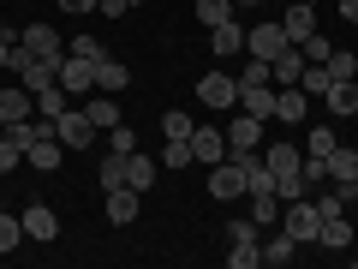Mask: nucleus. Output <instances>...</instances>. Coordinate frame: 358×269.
I'll return each instance as SVG.
<instances>
[{
	"mask_svg": "<svg viewBox=\"0 0 358 269\" xmlns=\"http://www.w3.org/2000/svg\"><path fill=\"white\" fill-rule=\"evenodd\" d=\"M227 150H263V120L227 114Z\"/></svg>",
	"mask_w": 358,
	"mask_h": 269,
	"instance_id": "9b49d317",
	"label": "nucleus"
},
{
	"mask_svg": "<svg viewBox=\"0 0 358 269\" xmlns=\"http://www.w3.org/2000/svg\"><path fill=\"white\" fill-rule=\"evenodd\" d=\"M108 150H120V156H131V150H138V132H131L126 120H120V126L108 132Z\"/></svg>",
	"mask_w": 358,
	"mask_h": 269,
	"instance_id": "a19ab883",
	"label": "nucleus"
},
{
	"mask_svg": "<svg viewBox=\"0 0 358 269\" xmlns=\"http://www.w3.org/2000/svg\"><path fill=\"white\" fill-rule=\"evenodd\" d=\"M329 179H334V186H352V179H358V150L334 144V156H329Z\"/></svg>",
	"mask_w": 358,
	"mask_h": 269,
	"instance_id": "393cba45",
	"label": "nucleus"
},
{
	"mask_svg": "<svg viewBox=\"0 0 358 269\" xmlns=\"http://www.w3.org/2000/svg\"><path fill=\"white\" fill-rule=\"evenodd\" d=\"M334 144H341V138H334V126H310L305 156H322V162H329V156H334Z\"/></svg>",
	"mask_w": 358,
	"mask_h": 269,
	"instance_id": "f704fd0d",
	"label": "nucleus"
},
{
	"mask_svg": "<svg viewBox=\"0 0 358 269\" xmlns=\"http://www.w3.org/2000/svg\"><path fill=\"white\" fill-rule=\"evenodd\" d=\"M18 42H24L36 60H66V36L54 25H30V30H18Z\"/></svg>",
	"mask_w": 358,
	"mask_h": 269,
	"instance_id": "423d86ee",
	"label": "nucleus"
},
{
	"mask_svg": "<svg viewBox=\"0 0 358 269\" xmlns=\"http://www.w3.org/2000/svg\"><path fill=\"white\" fill-rule=\"evenodd\" d=\"M341 18H352V25H358V0H341Z\"/></svg>",
	"mask_w": 358,
	"mask_h": 269,
	"instance_id": "a18cd8bd",
	"label": "nucleus"
},
{
	"mask_svg": "<svg viewBox=\"0 0 358 269\" xmlns=\"http://www.w3.org/2000/svg\"><path fill=\"white\" fill-rule=\"evenodd\" d=\"M268 72H275V84H299V72H305V48H299V42H287V48L268 60Z\"/></svg>",
	"mask_w": 358,
	"mask_h": 269,
	"instance_id": "a211bd4d",
	"label": "nucleus"
},
{
	"mask_svg": "<svg viewBox=\"0 0 358 269\" xmlns=\"http://www.w3.org/2000/svg\"><path fill=\"white\" fill-rule=\"evenodd\" d=\"M233 6H275V0H233Z\"/></svg>",
	"mask_w": 358,
	"mask_h": 269,
	"instance_id": "de8ad7c7",
	"label": "nucleus"
},
{
	"mask_svg": "<svg viewBox=\"0 0 358 269\" xmlns=\"http://www.w3.org/2000/svg\"><path fill=\"white\" fill-rule=\"evenodd\" d=\"M54 138L66 144V150H96V138H102V126L84 114V108H66L60 120H54Z\"/></svg>",
	"mask_w": 358,
	"mask_h": 269,
	"instance_id": "f03ea898",
	"label": "nucleus"
},
{
	"mask_svg": "<svg viewBox=\"0 0 358 269\" xmlns=\"http://www.w3.org/2000/svg\"><path fill=\"white\" fill-rule=\"evenodd\" d=\"M239 114H251V120H275V90L268 84H251V90H239Z\"/></svg>",
	"mask_w": 358,
	"mask_h": 269,
	"instance_id": "2eb2a0df",
	"label": "nucleus"
},
{
	"mask_svg": "<svg viewBox=\"0 0 358 269\" xmlns=\"http://www.w3.org/2000/svg\"><path fill=\"white\" fill-rule=\"evenodd\" d=\"M96 13H108V18H126V13H131V0H102Z\"/></svg>",
	"mask_w": 358,
	"mask_h": 269,
	"instance_id": "c03bdc74",
	"label": "nucleus"
},
{
	"mask_svg": "<svg viewBox=\"0 0 358 269\" xmlns=\"http://www.w3.org/2000/svg\"><path fill=\"white\" fill-rule=\"evenodd\" d=\"M126 84H131V66H120V60H96V90H108V96H120Z\"/></svg>",
	"mask_w": 358,
	"mask_h": 269,
	"instance_id": "b1692460",
	"label": "nucleus"
},
{
	"mask_svg": "<svg viewBox=\"0 0 358 269\" xmlns=\"http://www.w3.org/2000/svg\"><path fill=\"white\" fill-rule=\"evenodd\" d=\"M162 132H167V138H192V132H197V120L185 114V108H167V114H162Z\"/></svg>",
	"mask_w": 358,
	"mask_h": 269,
	"instance_id": "473e14b6",
	"label": "nucleus"
},
{
	"mask_svg": "<svg viewBox=\"0 0 358 269\" xmlns=\"http://www.w3.org/2000/svg\"><path fill=\"white\" fill-rule=\"evenodd\" d=\"M192 162H203V167L227 162V132H215V126H197V132H192Z\"/></svg>",
	"mask_w": 358,
	"mask_h": 269,
	"instance_id": "1a4fd4ad",
	"label": "nucleus"
},
{
	"mask_svg": "<svg viewBox=\"0 0 358 269\" xmlns=\"http://www.w3.org/2000/svg\"><path fill=\"white\" fill-rule=\"evenodd\" d=\"M131 6H143V0H131Z\"/></svg>",
	"mask_w": 358,
	"mask_h": 269,
	"instance_id": "8fccbe9b",
	"label": "nucleus"
},
{
	"mask_svg": "<svg viewBox=\"0 0 358 269\" xmlns=\"http://www.w3.org/2000/svg\"><path fill=\"white\" fill-rule=\"evenodd\" d=\"M233 78H239V90H251V84H275V72H268V60H257V54H251V60H245V66H239Z\"/></svg>",
	"mask_w": 358,
	"mask_h": 269,
	"instance_id": "2f4dec72",
	"label": "nucleus"
},
{
	"mask_svg": "<svg viewBox=\"0 0 358 269\" xmlns=\"http://www.w3.org/2000/svg\"><path fill=\"white\" fill-rule=\"evenodd\" d=\"M18 162H24V150H18V144H13V132L0 126V174H13Z\"/></svg>",
	"mask_w": 358,
	"mask_h": 269,
	"instance_id": "ea45409f",
	"label": "nucleus"
},
{
	"mask_svg": "<svg viewBox=\"0 0 358 269\" xmlns=\"http://www.w3.org/2000/svg\"><path fill=\"white\" fill-rule=\"evenodd\" d=\"M197 18H203L209 30H215V25H227V18H233V0H197Z\"/></svg>",
	"mask_w": 358,
	"mask_h": 269,
	"instance_id": "c9c22d12",
	"label": "nucleus"
},
{
	"mask_svg": "<svg viewBox=\"0 0 358 269\" xmlns=\"http://www.w3.org/2000/svg\"><path fill=\"white\" fill-rule=\"evenodd\" d=\"M305 6H317V0H305Z\"/></svg>",
	"mask_w": 358,
	"mask_h": 269,
	"instance_id": "3c124183",
	"label": "nucleus"
},
{
	"mask_svg": "<svg viewBox=\"0 0 358 269\" xmlns=\"http://www.w3.org/2000/svg\"><path fill=\"white\" fill-rule=\"evenodd\" d=\"M18 245H24V221H18L13 209H0V257L18 251Z\"/></svg>",
	"mask_w": 358,
	"mask_h": 269,
	"instance_id": "7c9ffc66",
	"label": "nucleus"
},
{
	"mask_svg": "<svg viewBox=\"0 0 358 269\" xmlns=\"http://www.w3.org/2000/svg\"><path fill=\"white\" fill-rule=\"evenodd\" d=\"M138 198H143V192H131V186H120V192H102V216L114 221V228H131V221H138Z\"/></svg>",
	"mask_w": 358,
	"mask_h": 269,
	"instance_id": "9d476101",
	"label": "nucleus"
},
{
	"mask_svg": "<svg viewBox=\"0 0 358 269\" xmlns=\"http://www.w3.org/2000/svg\"><path fill=\"white\" fill-rule=\"evenodd\" d=\"M24 162H36V174H54V167L66 162V144H60V138H36V144L24 150Z\"/></svg>",
	"mask_w": 358,
	"mask_h": 269,
	"instance_id": "aec40b11",
	"label": "nucleus"
},
{
	"mask_svg": "<svg viewBox=\"0 0 358 269\" xmlns=\"http://www.w3.org/2000/svg\"><path fill=\"white\" fill-rule=\"evenodd\" d=\"M66 108H72V96H66L60 84H48V90H36V114H48V120H60Z\"/></svg>",
	"mask_w": 358,
	"mask_h": 269,
	"instance_id": "c85d7f7f",
	"label": "nucleus"
},
{
	"mask_svg": "<svg viewBox=\"0 0 358 269\" xmlns=\"http://www.w3.org/2000/svg\"><path fill=\"white\" fill-rule=\"evenodd\" d=\"M329 66H317V60H305V72H299V90H305V96H329Z\"/></svg>",
	"mask_w": 358,
	"mask_h": 269,
	"instance_id": "cd10ccee",
	"label": "nucleus"
},
{
	"mask_svg": "<svg viewBox=\"0 0 358 269\" xmlns=\"http://www.w3.org/2000/svg\"><path fill=\"white\" fill-rule=\"evenodd\" d=\"M352 228H358V221H352Z\"/></svg>",
	"mask_w": 358,
	"mask_h": 269,
	"instance_id": "603ef678",
	"label": "nucleus"
},
{
	"mask_svg": "<svg viewBox=\"0 0 358 269\" xmlns=\"http://www.w3.org/2000/svg\"><path fill=\"white\" fill-rule=\"evenodd\" d=\"M281 233H293L299 245H317V233H322L317 204H310V198H293V204H281Z\"/></svg>",
	"mask_w": 358,
	"mask_h": 269,
	"instance_id": "f257e3e1",
	"label": "nucleus"
},
{
	"mask_svg": "<svg viewBox=\"0 0 358 269\" xmlns=\"http://www.w3.org/2000/svg\"><path fill=\"white\" fill-rule=\"evenodd\" d=\"M322 66H329V78H334V84H352V78H358V54H346V48H334Z\"/></svg>",
	"mask_w": 358,
	"mask_h": 269,
	"instance_id": "c756f323",
	"label": "nucleus"
},
{
	"mask_svg": "<svg viewBox=\"0 0 358 269\" xmlns=\"http://www.w3.org/2000/svg\"><path fill=\"white\" fill-rule=\"evenodd\" d=\"M299 48H305V60H317V66H322V60H329V54H334V42L322 36V30H310V36L299 42Z\"/></svg>",
	"mask_w": 358,
	"mask_h": 269,
	"instance_id": "58836bf2",
	"label": "nucleus"
},
{
	"mask_svg": "<svg viewBox=\"0 0 358 269\" xmlns=\"http://www.w3.org/2000/svg\"><path fill=\"white\" fill-rule=\"evenodd\" d=\"M227 245H257V221H227Z\"/></svg>",
	"mask_w": 358,
	"mask_h": 269,
	"instance_id": "79ce46f5",
	"label": "nucleus"
},
{
	"mask_svg": "<svg viewBox=\"0 0 358 269\" xmlns=\"http://www.w3.org/2000/svg\"><path fill=\"white\" fill-rule=\"evenodd\" d=\"M197 102H203V108H221V114L239 108V78H233V72H203V78H197Z\"/></svg>",
	"mask_w": 358,
	"mask_h": 269,
	"instance_id": "7ed1b4c3",
	"label": "nucleus"
},
{
	"mask_svg": "<svg viewBox=\"0 0 358 269\" xmlns=\"http://www.w3.org/2000/svg\"><path fill=\"white\" fill-rule=\"evenodd\" d=\"M305 114H310V96H305L299 84H281V90H275V120H287V126H299Z\"/></svg>",
	"mask_w": 358,
	"mask_h": 269,
	"instance_id": "4468645a",
	"label": "nucleus"
},
{
	"mask_svg": "<svg viewBox=\"0 0 358 269\" xmlns=\"http://www.w3.org/2000/svg\"><path fill=\"white\" fill-rule=\"evenodd\" d=\"M322 108H329L334 120H352V114H358V78H352V84H329Z\"/></svg>",
	"mask_w": 358,
	"mask_h": 269,
	"instance_id": "6ab92c4d",
	"label": "nucleus"
},
{
	"mask_svg": "<svg viewBox=\"0 0 358 269\" xmlns=\"http://www.w3.org/2000/svg\"><path fill=\"white\" fill-rule=\"evenodd\" d=\"M341 192H346V204H358V179H352V186H341Z\"/></svg>",
	"mask_w": 358,
	"mask_h": 269,
	"instance_id": "49530a36",
	"label": "nucleus"
},
{
	"mask_svg": "<svg viewBox=\"0 0 358 269\" xmlns=\"http://www.w3.org/2000/svg\"><path fill=\"white\" fill-rule=\"evenodd\" d=\"M18 221H24V240H36V245L60 240V216H54L48 204H24V209H18Z\"/></svg>",
	"mask_w": 358,
	"mask_h": 269,
	"instance_id": "6e6552de",
	"label": "nucleus"
},
{
	"mask_svg": "<svg viewBox=\"0 0 358 269\" xmlns=\"http://www.w3.org/2000/svg\"><path fill=\"white\" fill-rule=\"evenodd\" d=\"M60 90L72 96V102H78V96H90V90H96V60L66 54V60H60Z\"/></svg>",
	"mask_w": 358,
	"mask_h": 269,
	"instance_id": "0eeeda50",
	"label": "nucleus"
},
{
	"mask_svg": "<svg viewBox=\"0 0 358 269\" xmlns=\"http://www.w3.org/2000/svg\"><path fill=\"white\" fill-rule=\"evenodd\" d=\"M96 179H102V192H120V186H126V156H102V167H96Z\"/></svg>",
	"mask_w": 358,
	"mask_h": 269,
	"instance_id": "bb28decb",
	"label": "nucleus"
},
{
	"mask_svg": "<svg viewBox=\"0 0 358 269\" xmlns=\"http://www.w3.org/2000/svg\"><path fill=\"white\" fill-rule=\"evenodd\" d=\"M155 162H162V167H173V174H179V167L192 162V138H167V150L155 156Z\"/></svg>",
	"mask_w": 358,
	"mask_h": 269,
	"instance_id": "72a5a7b5",
	"label": "nucleus"
},
{
	"mask_svg": "<svg viewBox=\"0 0 358 269\" xmlns=\"http://www.w3.org/2000/svg\"><path fill=\"white\" fill-rule=\"evenodd\" d=\"M209 48H215V60H233V54H245V25H215L209 30Z\"/></svg>",
	"mask_w": 358,
	"mask_h": 269,
	"instance_id": "f3484780",
	"label": "nucleus"
},
{
	"mask_svg": "<svg viewBox=\"0 0 358 269\" xmlns=\"http://www.w3.org/2000/svg\"><path fill=\"white\" fill-rule=\"evenodd\" d=\"M54 6H60V13H96L102 0H54Z\"/></svg>",
	"mask_w": 358,
	"mask_h": 269,
	"instance_id": "37998d69",
	"label": "nucleus"
},
{
	"mask_svg": "<svg viewBox=\"0 0 358 269\" xmlns=\"http://www.w3.org/2000/svg\"><path fill=\"white\" fill-rule=\"evenodd\" d=\"M209 198H221V204L245 198V167L233 162V156H227V162H215V167H209Z\"/></svg>",
	"mask_w": 358,
	"mask_h": 269,
	"instance_id": "39448f33",
	"label": "nucleus"
},
{
	"mask_svg": "<svg viewBox=\"0 0 358 269\" xmlns=\"http://www.w3.org/2000/svg\"><path fill=\"white\" fill-rule=\"evenodd\" d=\"M0 36H13V30H6V18H0Z\"/></svg>",
	"mask_w": 358,
	"mask_h": 269,
	"instance_id": "09e8293b",
	"label": "nucleus"
},
{
	"mask_svg": "<svg viewBox=\"0 0 358 269\" xmlns=\"http://www.w3.org/2000/svg\"><path fill=\"white\" fill-rule=\"evenodd\" d=\"M30 114H36V96H30L24 84L0 90V126H18V120H30Z\"/></svg>",
	"mask_w": 358,
	"mask_h": 269,
	"instance_id": "f8f14e48",
	"label": "nucleus"
},
{
	"mask_svg": "<svg viewBox=\"0 0 358 269\" xmlns=\"http://www.w3.org/2000/svg\"><path fill=\"white\" fill-rule=\"evenodd\" d=\"M352 240H358V228L346 216H329V221H322V233H317V245H329V251H346Z\"/></svg>",
	"mask_w": 358,
	"mask_h": 269,
	"instance_id": "4be33fe9",
	"label": "nucleus"
},
{
	"mask_svg": "<svg viewBox=\"0 0 358 269\" xmlns=\"http://www.w3.org/2000/svg\"><path fill=\"white\" fill-rule=\"evenodd\" d=\"M66 54H78V60H108V48L96 36H72V42H66Z\"/></svg>",
	"mask_w": 358,
	"mask_h": 269,
	"instance_id": "4c0bfd02",
	"label": "nucleus"
},
{
	"mask_svg": "<svg viewBox=\"0 0 358 269\" xmlns=\"http://www.w3.org/2000/svg\"><path fill=\"white\" fill-rule=\"evenodd\" d=\"M84 114L96 120V126H102V132H114L120 120H126V114H120V102H114V96H108V90H102V96H90V102H84Z\"/></svg>",
	"mask_w": 358,
	"mask_h": 269,
	"instance_id": "5701e85b",
	"label": "nucleus"
},
{
	"mask_svg": "<svg viewBox=\"0 0 358 269\" xmlns=\"http://www.w3.org/2000/svg\"><path fill=\"white\" fill-rule=\"evenodd\" d=\"M281 48H287L281 18H268V25H251V30H245V54H257V60H275Z\"/></svg>",
	"mask_w": 358,
	"mask_h": 269,
	"instance_id": "20e7f679",
	"label": "nucleus"
},
{
	"mask_svg": "<svg viewBox=\"0 0 358 269\" xmlns=\"http://www.w3.org/2000/svg\"><path fill=\"white\" fill-rule=\"evenodd\" d=\"M281 30H287V42H305L310 30H317V6H305V0H287V13H281Z\"/></svg>",
	"mask_w": 358,
	"mask_h": 269,
	"instance_id": "ddd939ff",
	"label": "nucleus"
},
{
	"mask_svg": "<svg viewBox=\"0 0 358 269\" xmlns=\"http://www.w3.org/2000/svg\"><path fill=\"white\" fill-rule=\"evenodd\" d=\"M155 174H162V162H155V156H143V150L126 156V186H131V192H150Z\"/></svg>",
	"mask_w": 358,
	"mask_h": 269,
	"instance_id": "dca6fc26",
	"label": "nucleus"
},
{
	"mask_svg": "<svg viewBox=\"0 0 358 269\" xmlns=\"http://www.w3.org/2000/svg\"><path fill=\"white\" fill-rule=\"evenodd\" d=\"M263 162L275 167V179H281V174H299V162H305V150H293V144H275V150H263Z\"/></svg>",
	"mask_w": 358,
	"mask_h": 269,
	"instance_id": "a878e982",
	"label": "nucleus"
},
{
	"mask_svg": "<svg viewBox=\"0 0 358 269\" xmlns=\"http://www.w3.org/2000/svg\"><path fill=\"white\" fill-rule=\"evenodd\" d=\"M275 216H281V198H275V192L251 198V221H257V228H275Z\"/></svg>",
	"mask_w": 358,
	"mask_h": 269,
	"instance_id": "e433bc0d",
	"label": "nucleus"
},
{
	"mask_svg": "<svg viewBox=\"0 0 358 269\" xmlns=\"http://www.w3.org/2000/svg\"><path fill=\"white\" fill-rule=\"evenodd\" d=\"M257 251H263V269H287L299 257V240H293V233H275V240L257 245Z\"/></svg>",
	"mask_w": 358,
	"mask_h": 269,
	"instance_id": "412c9836",
	"label": "nucleus"
}]
</instances>
